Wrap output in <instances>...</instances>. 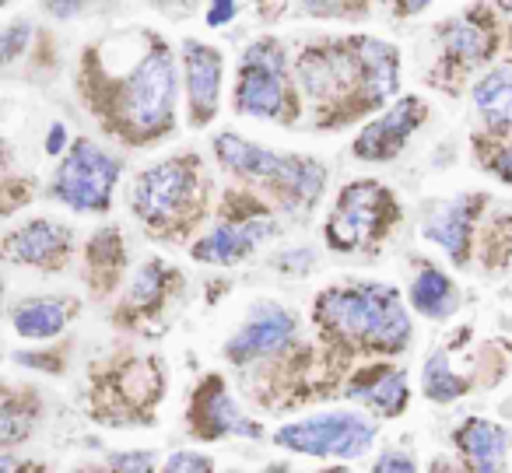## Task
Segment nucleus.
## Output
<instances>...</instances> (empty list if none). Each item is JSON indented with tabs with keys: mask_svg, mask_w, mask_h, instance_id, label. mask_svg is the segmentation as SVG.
<instances>
[{
	"mask_svg": "<svg viewBox=\"0 0 512 473\" xmlns=\"http://www.w3.org/2000/svg\"><path fill=\"white\" fill-rule=\"evenodd\" d=\"M214 155L225 165L228 172H235L239 179H249V183L267 186L285 165V155L271 148H260V144L246 141L239 134H218L214 137Z\"/></svg>",
	"mask_w": 512,
	"mask_h": 473,
	"instance_id": "6ab92c4d",
	"label": "nucleus"
},
{
	"mask_svg": "<svg viewBox=\"0 0 512 473\" xmlns=\"http://www.w3.org/2000/svg\"><path fill=\"white\" fill-rule=\"evenodd\" d=\"M299 4L309 15H320V18H337L344 11V0H299Z\"/></svg>",
	"mask_w": 512,
	"mask_h": 473,
	"instance_id": "f704fd0d",
	"label": "nucleus"
},
{
	"mask_svg": "<svg viewBox=\"0 0 512 473\" xmlns=\"http://www.w3.org/2000/svg\"><path fill=\"white\" fill-rule=\"evenodd\" d=\"M71 228L60 225V221H25L22 228L8 235L0 242V256L8 263H25V267H39V270H60L67 263L71 253Z\"/></svg>",
	"mask_w": 512,
	"mask_h": 473,
	"instance_id": "ddd939ff",
	"label": "nucleus"
},
{
	"mask_svg": "<svg viewBox=\"0 0 512 473\" xmlns=\"http://www.w3.org/2000/svg\"><path fill=\"white\" fill-rule=\"evenodd\" d=\"M421 389H425L428 400H435V403H453V400H460V396L467 393L470 382L463 379V375L453 372V365H449L446 354L435 351L432 358L425 361V368H421Z\"/></svg>",
	"mask_w": 512,
	"mask_h": 473,
	"instance_id": "bb28decb",
	"label": "nucleus"
},
{
	"mask_svg": "<svg viewBox=\"0 0 512 473\" xmlns=\"http://www.w3.org/2000/svg\"><path fill=\"white\" fill-rule=\"evenodd\" d=\"M221 53L197 39L183 43V74H186V109H190V127H207L218 116L221 102Z\"/></svg>",
	"mask_w": 512,
	"mask_h": 473,
	"instance_id": "4468645a",
	"label": "nucleus"
},
{
	"mask_svg": "<svg viewBox=\"0 0 512 473\" xmlns=\"http://www.w3.org/2000/svg\"><path fill=\"white\" fill-rule=\"evenodd\" d=\"M123 165L109 151H102L95 141H78L64 155L60 169L53 172L50 197L60 200L64 207L81 214H102L109 211L116 179H120Z\"/></svg>",
	"mask_w": 512,
	"mask_h": 473,
	"instance_id": "0eeeda50",
	"label": "nucleus"
},
{
	"mask_svg": "<svg viewBox=\"0 0 512 473\" xmlns=\"http://www.w3.org/2000/svg\"><path fill=\"white\" fill-rule=\"evenodd\" d=\"M316 323L327 337L351 340L379 354H397L411 344V316L397 288L386 284H344L323 291Z\"/></svg>",
	"mask_w": 512,
	"mask_h": 473,
	"instance_id": "f03ea898",
	"label": "nucleus"
},
{
	"mask_svg": "<svg viewBox=\"0 0 512 473\" xmlns=\"http://www.w3.org/2000/svg\"><path fill=\"white\" fill-rule=\"evenodd\" d=\"M411 305L414 312H421L425 319H446L460 305V291H456L453 277L442 274L439 267H421L411 281Z\"/></svg>",
	"mask_w": 512,
	"mask_h": 473,
	"instance_id": "5701e85b",
	"label": "nucleus"
},
{
	"mask_svg": "<svg viewBox=\"0 0 512 473\" xmlns=\"http://www.w3.org/2000/svg\"><path fill=\"white\" fill-rule=\"evenodd\" d=\"M235 113L253 120H292L288 95V53L278 39H256L246 46L235 81Z\"/></svg>",
	"mask_w": 512,
	"mask_h": 473,
	"instance_id": "20e7f679",
	"label": "nucleus"
},
{
	"mask_svg": "<svg viewBox=\"0 0 512 473\" xmlns=\"http://www.w3.org/2000/svg\"><path fill=\"white\" fill-rule=\"evenodd\" d=\"M495 36L488 25H477L474 18H456L442 29V53L463 67H477L491 57Z\"/></svg>",
	"mask_w": 512,
	"mask_h": 473,
	"instance_id": "b1692460",
	"label": "nucleus"
},
{
	"mask_svg": "<svg viewBox=\"0 0 512 473\" xmlns=\"http://www.w3.org/2000/svg\"><path fill=\"white\" fill-rule=\"evenodd\" d=\"M484 200L474 193H463V197L442 204L432 218L421 225V235L435 246H442V253L453 256V263H467L470 260V239H474V225L477 214H481Z\"/></svg>",
	"mask_w": 512,
	"mask_h": 473,
	"instance_id": "2eb2a0df",
	"label": "nucleus"
},
{
	"mask_svg": "<svg viewBox=\"0 0 512 473\" xmlns=\"http://www.w3.org/2000/svg\"><path fill=\"white\" fill-rule=\"evenodd\" d=\"M109 466H116V470H127V473L151 470V466H155V452H144V449L113 452V456H109Z\"/></svg>",
	"mask_w": 512,
	"mask_h": 473,
	"instance_id": "c756f323",
	"label": "nucleus"
},
{
	"mask_svg": "<svg viewBox=\"0 0 512 473\" xmlns=\"http://www.w3.org/2000/svg\"><path fill=\"white\" fill-rule=\"evenodd\" d=\"M397 218L400 207L390 197V190L383 183L362 179V183H351L341 190L323 232H327L330 249H337V253H362V249L376 246Z\"/></svg>",
	"mask_w": 512,
	"mask_h": 473,
	"instance_id": "39448f33",
	"label": "nucleus"
},
{
	"mask_svg": "<svg viewBox=\"0 0 512 473\" xmlns=\"http://www.w3.org/2000/svg\"><path fill=\"white\" fill-rule=\"evenodd\" d=\"M456 449L467 459L470 470L495 473L502 470L505 456H509V431L495 421H484V417H470L456 428Z\"/></svg>",
	"mask_w": 512,
	"mask_h": 473,
	"instance_id": "aec40b11",
	"label": "nucleus"
},
{
	"mask_svg": "<svg viewBox=\"0 0 512 473\" xmlns=\"http://www.w3.org/2000/svg\"><path fill=\"white\" fill-rule=\"evenodd\" d=\"M64 144H67V127H64V123H57V127L50 130V141H46V151H50V155H57V151H64Z\"/></svg>",
	"mask_w": 512,
	"mask_h": 473,
	"instance_id": "e433bc0d",
	"label": "nucleus"
},
{
	"mask_svg": "<svg viewBox=\"0 0 512 473\" xmlns=\"http://www.w3.org/2000/svg\"><path fill=\"white\" fill-rule=\"evenodd\" d=\"M74 316V302L71 298H29L11 312V323L22 333L25 340H50L60 337L64 326Z\"/></svg>",
	"mask_w": 512,
	"mask_h": 473,
	"instance_id": "4be33fe9",
	"label": "nucleus"
},
{
	"mask_svg": "<svg viewBox=\"0 0 512 473\" xmlns=\"http://www.w3.org/2000/svg\"><path fill=\"white\" fill-rule=\"evenodd\" d=\"M165 470H176V473H207L214 470V459L200 449H179L165 459Z\"/></svg>",
	"mask_w": 512,
	"mask_h": 473,
	"instance_id": "c85d7f7f",
	"label": "nucleus"
},
{
	"mask_svg": "<svg viewBox=\"0 0 512 473\" xmlns=\"http://www.w3.org/2000/svg\"><path fill=\"white\" fill-rule=\"evenodd\" d=\"M344 396L355 403H362L365 410L379 417H400L407 410V400H411V386H407V372L393 365H376L369 372H362Z\"/></svg>",
	"mask_w": 512,
	"mask_h": 473,
	"instance_id": "a211bd4d",
	"label": "nucleus"
},
{
	"mask_svg": "<svg viewBox=\"0 0 512 473\" xmlns=\"http://www.w3.org/2000/svg\"><path fill=\"white\" fill-rule=\"evenodd\" d=\"M327 190V165L306 155H285L278 176L267 183V193L285 207L288 214H306Z\"/></svg>",
	"mask_w": 512,
	"mask_h": 473,
	"instance_id": "dca6fc26",
	"label": "nucleus"
},
{
	"mask_svg": "<svg viewBox=\"0 0 512 473\" xmlns=\"http://www.w3.org/2000/svg\"><path fill=\"white\" fill-rule=\"evenodd\" d=\"M474 106L484 130L495 137L512 134V64H498L474 85Z\"/></svg>",
	"mask_w": 512,
	"mask_h": 473,
	"instance_id": "412c9836",
	"label": "nucleus"
},
{
	"mask_svg": "<svg viewBox=\"0 0 512 473\" xmlns=\"http://www.w3.org/2000/svg\"><path fill=\"white\" fill-rule=\"evenodd\" d=\"M278 232V221L267 218V214H249V218L239 221H225V225L211 228L204 239L193 242L190 256L200 263H211V267H232V263H242L249 253L264 239Z\"/></svg>",
	"mask_w": 512,
	"mask_h": 473,
	"instance_id": "9b49d317",
	"label": "nucleus"
},
{
	"mask_svg": "<svg viewBox=\"0 0 512 473\" xmlns=\"http://www.w3.org/2000/svg\"><path fill=\"white\" fill-rule=\"evenodd\" d=\"M295 330H299V319H295L292 309H281L274 302H260L249 312L246 323L239 326V333L225 344V358L232 365H249L256 358L278 354L295 340Z\"/></svg>",
	"mask_w": 512,
	"mask_h": 473,
	"instance_id": "1a4fd4ad",
	"label": "nucleus"
},
{
	"mask_svg": "<svg viewBox=\"0 0 512 473\" xmlns=\"http://www.w3.org/2000/svg\"><path fill=\"white\" fill-rule=\"evenodd\" d=\"M498 4H502V11H509L512 15V0H498Z\"/></svg>",
	"mask_w": 512,
	"mask_h": 473,
	"instance_id": "58836bf2",
	"label": "nucleus"
},
{
	"mask_svg": "<svg viewBox=\"0 0 512 473\" xmlns=\"http://www.w3.org/2000/svg\"><path fill=\"white\" fill-rule=\"evenodd\" d=\"M295 81H299L302 95L316 106H334L337 99L358 88V50L355 39L351 43H327V46H309L295 64ZM362 106V99H358Z\"/></svg>",
	"mask_w": 512,
	"mask_h": 473,
	"instance_id": "6e6552de",
	"label": "nucleus"
},
{
	"mask_svg": "<svg viewBox=\"0 0 512 473\" xmlns=\"http://www.w3.org/2000/svg\"><path fill=\"white\" fill-rule=\"evenodd\" d=\"M428 109L421 99H414V95H407V99L393 102L386 113H379L372 123H365V130L355 137V144H351V151H355L362 162H393V158L400 155V151L407 148V141L414 137V130L425 123Z\"/></svg>",
	"mask_w": 512,
	"mask_h": 473,
	"instance_id": "9d476101",
	"label": "nucleus"
},
{
	"mask_svg": "<svg viewBox=\"0 0 512 473\" xmlns=\"http://www.w3.org/2000/svg\"><path fill=\"white\" fill-rule=\"evenodd\" d=\"M179 74L176 57L158 36H144V50L113 81H99L95 102L113 134L130 144H148L176 127Z\"/></svg>",
	"mask_w": 512,
	"mask_h": 473,
	"instance_id": "f257e3e1",
	"label": "nucleus"
},
{
	"mask_svg": "<svg viewBox=\"0 0 512 473\" xmlns=\"http://www.w3.org/2000/svg\"><path fill=\"white\" fill-rule=\"evenodd\" d=\"M29 43H32V25L29 22L8 25V29L0 32V67L15 64V60L29 50Z\"/></svg>",
	"mask_w": 512,
	"mask_h": 473,
	"instance_id": "cd10ccee",
	"label": "nucleus"
},
{
	"mask_svg": "<svg viewBox=\"0 0 512 473\" xmlns=\"http://www.w3.org/2000/svg\"><path fill=\"white\" fill-rule=\"evenodd\" d=\"M235 15H239V0H211V8H207V25H211V29H221V25H228Z\"/></svg>",
	"mask_w": 512,
	"mask_h": 473,
	"instance_id": "72a5a7b5",
	"label": "nucleus"
},
{
	"mask_svg": "<svg viewBox=\"0 0 512 473\" xmlns=\"http://www.w3.org/2000/svg\"><path fill=\"white\" fill-rule=\"evenodd\" d=\"M376 470H379V473H393V470H400V473H414V470H418V463H414L411 452L390 449V452H383V456L376 459Z\"/></svg>",
	"mask_w": 512,
	"mask_h": 473,
	"instance_id": "473e14b6",
	"label": "nucleus"
},
{
	"mask_svg": "<svg viewBox=\"0 0 512 473\" xmlns=\"http://www.w3.org/2000/svg\"><path fill=\"white\" fill-rule=\"evenodd\" d=\"M176 281V270L169 267V263L162 260H151L144 263L141 270H137L134 284H130V295H127V305L130 309H158V305L169 298V284Z\"/></svg>",
	"mask_w": 512,
	"mask_h": 473,
	"instance_id": "a878e982",
	"label": "nucleus"
},
{
	"mask_svg": "<svg viewBox=\"0 0 512 473\" xmlns=\"http://www.w3.org/2000/svg\"><path fill=\"white\" fill-rule=\"evenodd\" d=\"M358 50V99L365 109H376L400 85V53L383 39H355Z\"/></svg>",
	"mask_w": 512,
	"mask_h": 473,
	"instance_id": "f3484780",
	"label": "nucleus"
},
{
	"mask_svg": "<svg viewBox=\"0 0 512 473\" xmlns=\"http://www.w3.org/2000/svg\"><path fill=\"white\" fill-rule=\"evenodd\" d=\"M428 4H435V0H400V11H404V15H418Z\"/></svg>",
	"mask_w": 512,
	"mask_h": 473,
	"instance_id": "4c0bfd02",
	"label": "nucleus"
},
{
	"mask_svg": "<svg viewBox=\"0 0 512 473\" xmlns=\"http://www.w3.org/2000/svg\"><path fill=\"white\" fill-rule=\"evenodd\" d=\"M495 172H498V179H505V183H512V144H509V148L498 151V158H495Z\"/></svg>",
	"mask_w": 512,
	"mask_h": 473,
	"instance_id": "c9c22d12",
	"label": "nucleus"
},
{
	"mask_svg": "<svg viewBox=\"0 0 512 473\" xmlns=\"http://www.w3.org/2000/svg\"><path fill=\"white\" fill-rule=\"evenodd\" d=\"M200 204V165L193 155L169 158L137 172L130 186V211L151 232H172V225L190 221Z\"/></svg>",
	"mask_w": 512,
	"mask_h": 473,
	"instance_id": "7ed1b4c3",
	"label": "nucleus"
},
{
	"mask_svg": "<svg viewBox=\"0 0 512 473\" xmlns=\"http://www.w3.org/2000/svg\"><path fill=\"white\" fill-rule=\"evenodd\" d=\"M92 0H43L46 15H53L57 22H74L78 15H85Z\"/></svg>",
	"mask_w": 512,
	"mask_h": 473,
	"instance_id": "2f4dec72",
	"label": "nucleus"
},
{
	"mask_svg": "<svg viewBox=\"0 0 512 473\" xmlns=\"http://www.w3.org/2000/svg\"><path fill=\"white\" fill-rule=\"evenodd\" d=\"M36 428V407L29 396H18L11 389H0V452L18 449Z\"/></svg>",
	"mask_w": 512,
	"mask_h": 473,
	"instance_id": "393cba45",
	"label": "nucleus"
},
{
	"mask_svg": "<svg viewBox=\"0 0 512 473\" xmlns=\"http://www.w3.org/2000/svg\"><path fill=\"white\" fill-rule=\"evenodd\" d=\"M190 431L204 442H218L225 435H242V438H260V424L249 421L235 400L228 396L225 382L218 375L204 382L193 396V407H190Z\"/></svg>",
	"mask_w": 512,
	"mask_h": 473,
	"instance_id": "f8f14e48",
	"label": "nucleus"
},
{
	"mask_svg": "<svg viewBox=\"0 0 512 473\" xmlns=\"http://www.w3.org/2000/svg\"><path fill=\"white\" fill-rule=\"evenodd\" d=\"M281 449L316 459H362L376 442V424L355 410H330L306 421H292L274 431Z\"/></svg>",
	"mask_w": 512,
	"mask_h": 473,
	"instance_id": "423d86ee",
	"label": "nucleus"
},
{
	"mask_svg": "<svg viewBox=\"0 0 512 473\" xmlns=\"http://www.w3.org/2000/svg\"><path fill=\"white\" fill-rule=\"evenodd\" d=\"M313 263H316L313 249H288V253L278 256V267L285 270V274H292V277L309 274V267H313Z\"/></svg>",
	"mask_w": 512,
	"mask_h": 473,
	"instance_id": "7c9ffc66",
	"label": "nucleus"
}]
</instances>
